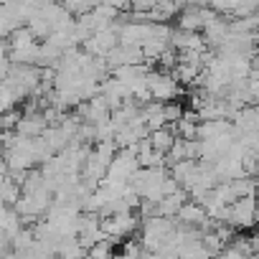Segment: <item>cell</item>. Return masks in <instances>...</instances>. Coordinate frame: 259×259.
Masks as SVG:
<instances>
[{
	"mask_svg": "<svg viewBox=\"0 0 259 259\" xmlns=\"http://www.w3.org/2000/svg\"><path fill=\"white\" fill-rule=\"evenodd\" d=\"M148 89H150V97L155 102H163V104L176 102L181 97V92H183L181 84H178V79L170 71H163V69L148 71Z\"/></svg>",
	"mask_w": 259,
	"mask_h": 259,
	"instance_id": "cell-1",
	"label": "cell"
},
{
	"mask_svg": "<svg viewBox=\"0 0 259 259\" xmlns=\"http://www.w3.org/2000/svg\"><path fill=\"white\" fill-rule=\"evenodd\" d=\"M140 170V160H138V150L135 148H119L109 163V170H107V181H114V183H130L135 173Z\"/></svg>",
	"mask_w": 259,
	"mask_h": 259,
	"instance_id": "cell-2",
	"label": "cell"
},
{
	"mask_svg": "<svg viewBox=\"0 0 259 259\" xmlns=\"http://www.w3.org/2000/svg\"><path fill=\"white\" fill-rule=\"evenodd\" d=\"M226 224L234 226V229H251L254 224H259V216H256V196H244V198H236L229 211H226Z\"/></svg>",
	"mask_w": 259,
	"mask_h": 259,
	"instance_id": "cell-3",
	"label": "cell"
},
{
	"mask_svg": "<svg viewBox=\"0 0 259 259\" xmlns=\"http://www.w3.org/2000/svg\"><path fill=\"white\" fill-rule=\"evenodd\" d=\"M107 66L114 71L119 66H135V64H145V54L140 46H124V44H117L107 56H104Z\"/></svg>",
	"mask_w": 259,
	"mask_h": 259,
	"instance_id": "cell-4",
	"label": "cell"
},
{
	"mask_svg": "<svg viewBox=\"0 0 259 259\" xmlns=\"http://www.w3.org/2000/svg\"><path fill=\"white\" fill-rule=\"evenodd\" d=\"M117 44H119V38H117V28H102V31H97L89 41H84V51H87L89 56H99V59H104Z\"/></svg>",
	"mask_w": 259,
	"mask_h": 259,
	"instance_id": "cell-5",
	"label": "cell"
},
{
	"mask_svg": "<svg viewBox=\"0 0 259 259\" xmlns=\"http://www.w3.org/2000/svg\"><path fill=\"white\" fill-rule=\"evenodd\" d=\"M201 36H203L206 46H211V49H221L224 41L229 38V18L216 16L211 23L203 26V33H201Z\"/></svg>",
	"mask_w": 259,
	"mask_h": 259,
	"instance_id": "cell-6",
	"label": "cell"
},
{
	"mask_svg": "<svg viewBox=\"0 0 259 259\" xmlns=\"http://www.w3.org/2000/svg\"><path fill=\"white\" fill-rule=\"evenodd\" d=\"M28 94L8 76V79H3L0 81V114L3 112H8V109H16V104L18 102H23Z\"/></svg>",
	"mask_w": 259,
	"mask_h": 259,
	"instance_id": "cell-7",
	"label": "cell"
},
{
	"mask_svg": "<svg viewBox=\"0 0 259 259\" xmlns=\"http://www.w3.org/2000/svg\"><path fill=\"white\" fill-rule=\"evenodd\" d=\"M183 8V0H158L155 8L148 13V21L153 23H170L173 18H178Z\"/></svg>",
	"mask_w": 259,
	"mask_h": 259,
	"instance_id": "cell-8",
	"label": "cell"
},
{
	"mask_svg": "<svg viewBox=\"0 0 259 259\" xmlns=\"http://www.w3.org/2000/svg\"><path fill=\"white\" fill-rule=\"evenodd\" d=\"M198 114L196 112H183V117L178 122H173V133L181 140H198Z\"/></svg>",
	"mask_w": 259,
	"mask_h": 259,
	"instance_id": "cell-9",
	"label": "cell"
},
{
	"mask_svg": "<svg viewBox=\"0 0 259 259\" xmlns=\"http://www.w3.org/2000/svg\"><path fill=\"white\" fill-rule=\"evenodd\" d=\"M148 140H150V148H153V150H158V153L168 155L178 138H176V133H173V127H170V124H165V127H160V130H153V133L148 135Z\"/></svg>",
	"mask_w": 259,
	"mask_h": 259,
	"instance_id": "cell-10",
	"label": "cell"
},
{
	"mask_svg": "<svg viewBox=\"0 0 259 259\" xmlns=\"http://www.w3.org/2000/svg\"><path fill=\"white\" fill-rule=\"evenodd\" d=\"M229 188L234 193V198H244V196H256V181L251 176H241L229 181Z\"/></svg>",
	"mask_w": 259,
	"mask_h": 259,
	"instance_id": "cell-11",
	"label": "cell"
},
{
	"mask_svg": "<svg viewBox=\"0 0 259 259\" xmlns=\"http://www.w3.org/2000/svg\"><path fill=\"white\" fill-rule=\"evenodd\" d=\"M21 117H23V112H18V109H8V112H3L0 114V130H13L16 133V127H18V122H21Z\"/></svg>",
	"mask_w": 259,
	"mask_h": 259,
	"instance_id": "cell-12",
	"label": "cell"
},
{
	"mask_svg": "<svg viewBox=\"0 0 259 259\" xmlns=\"http://www.w3.org/2000/svg\"><path fill=\"white\" fill-rule=\"evenodd\" d=\"M183 107L178 104V102H168V104H163V114H165V122L168 124H173V122H178L181 117H183Z\"/></svg>",
	"mask_w": 259,
	"mask_h": 259,
	"instance_id": "cell-13",
	"label": "cell"
},
{
	"mask_svg": "<svg viewBox=\"0 0 259 259\" xmlns=\"http://www.w3.org/2000/svg\"><path fill=\"white\" fill-rule=\"evenodd\" d=\"M104 6H109V8H114L117 13H124V11H130V0H102Z\"/></svg>",
	"mask_w": 259,
	"mask_h": 259,
	"instance_id": "cell-14",
	"label": "cell"
},
{
	"mask_svg": "<svg viewBox=\"0 0 259 259\" xmlns=\"http://www.w3.org/2000/svg\"><path fill=\"white\" fill-rule=\"evenodd\" d=\"M249 244H251V254H259V234L249 236Z\"/></svg>",
	"mask_w": 259,
	"mask_h": 259,
	"instance_id": "cell-15",
	"label": "cell"
}]
</instances>
